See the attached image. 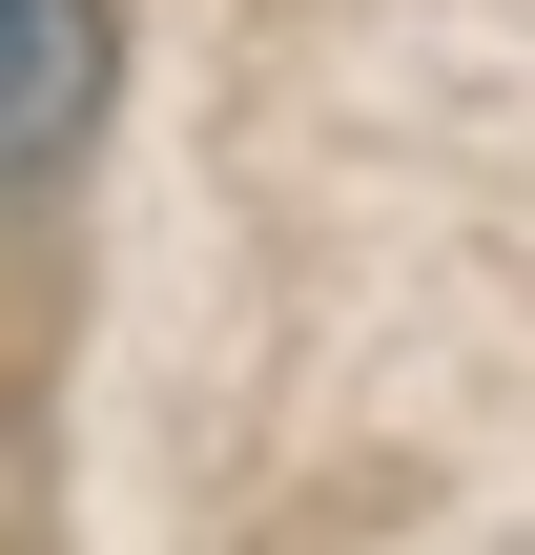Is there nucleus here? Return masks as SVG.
I'll list each match as a JSON object with an SVG mask.
<instances>
[{
	"mask_svg": "<svg viewBox=\"0 0 535 555\" xmlns=\"http://www.w3.org/2000/svg\"><path fill=\"white\" fill-rule=\"evenodd\" d=\"M124 103V21L103 0H0V206H41Z\"/></svg>",
	"mask_w": 535,
	"mask_h": 555,
	"instance_id": "1",
	"label": "nucleus"
}]
</instances>
